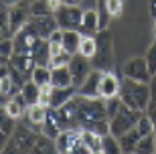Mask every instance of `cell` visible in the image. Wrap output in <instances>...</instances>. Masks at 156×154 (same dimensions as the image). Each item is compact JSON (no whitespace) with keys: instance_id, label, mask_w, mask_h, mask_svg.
<instances>
[{"instance_id":"cell-1","label":"cell","mask_w":156,"mask_h":154,"mask_svg":"<svg viewBox=\"0 0 156 154\" xmlns=\"http://www.w3.org/2000/svg\"><path fill=\"white\" fill-rule=\"evenodd\" d=\"M150 83H144V81H136L130 79V77H124L120 85V99L126 106L134 109H140V112H146L148 103H150Z\"/></svg>"},{"instance_id":"cell-3","label":"cell","mask_w":156,"mask_h":154,"mask_svg":"<svg viewBox=\"0 0 156 154\" xmlns=\"http://www.w3.org/2000/svg\"><path fill=\"white\" fill-rule=\"evenodd\" d=\"M142 114H144V112L134 109V108H130V106H126V103L122 102L120 109H118L116 116L110 120V132L114 134V136H122V134H126L128 130L136 128V122H138V118Z\"/></svg>"},{"instance_id":"cell-16","label":"cell","mask_w":156,"mask_h":154,"mask_svg":"<svg viewBox=\"0 0 156 154\" xmlns=\"http://www.w3.org/2000/svg\"><path fill=\"white\" fill-rule=\"evenodd\" d=\"M51 85L53 87H69V85H73L69 65H63V67H51Z\"/></svg>"},{"instance_id":"cell-42","label":"cell","mask_w":156,"mask_h":154,"mask_svg":"<svg viewBox=\"0 0 156 154\" xmlns=\"http://www.w3.org/2000/svg\"><path fill=\"white\" fill-rule=\"evenodd\" d=\"M154 140H156V134H154Z\"/></svg>"},{"instance_id":"cell-8","label":"cell","mask_w":156,"mask_h":154,"mask_svg":"<svg viewBox=\"0 0 156 154\" xmlns=\"http://www.w3.org/2000/svg\"><path fill=\"white\" fill-rule=\"evenodd\" d=\"M91 59L83 57V55H79V53H75L73 57H71L69 61V71H71V81H73V87H79L83 81L87 79V75L91 73Z\"/></svg>"},{"instance_id":"cell-10","label":"cell","mask_w":156,"mask_h":154,"mask_svg":"<svg viewBox=\"0 0 156 154\" xmlns=\"http://www.w3.org/2000/svg\"><path fill=\"white\" fill-rule=\"evenodd\" d=\"M30 27L35 29V33L43 39H49L53 30L59 29L57 20H55V14H47V16H30L29 18Z\"/></svg>"},{"instance_id":"cell-11","label":"cell","mask_w":156,"mask_h":154,"mask_svg":"<svg viewBox=\"0 0 156 154\" xmlns=\"http://www.w3.org/2000/svg\"><path fill=\"white\" fill-rule=\"evenodd\" d=\"M120 85L122 79H118V75L114 71H101V81H99V95L101 97H114L120 95Z\"/></svg>"},{"instance_id":"cell-18","label":"cell","mask_w":156,"mask_h":154,"mask_svg":"<svg viewBox=\"0 0 156 154\" xmlns=\"http://www.w3.org/2000/svg\"><path fill=\"white\" fill-rule=\"evenodd\" d=\"M120 138V148H122V152H136V144H138V140H140V132L136 130V128H132V130H128L126 134H122V136H118Z\"/></svg>"},{"instance_id":"cell-31","label":"cell","mask_w":156,"mask_h":154,"mask_svg":"<svg viewBox=\"0 0 156 154\" xmlns=\"http://www.w3.org/2000/svg\"><path fill=\"white\" fill-rule=\"evenodd\" d=\"M104 102H105V114H108V120H112V118L116 116V112L120 109L122 99H120V95H114V97H104Z\"/></svg>"},{"instance_id":"cell-17","label":"cell","mask_w":156,"mask_h":154,"mask_svg":"<svg viewBox=\"0 0 156 154\" xmlns=\"http://www.w3.org/2000/svg\"><path fill=\"white\" fill-rule=\"evenodd\" d=\"M30 57L35 59L37 65H49L51 61V49H49V41L47 39H39L33 47V53H30Z\"/></svg>"},{"instance_id":"cell-20","label":"cell","mask_w":156,"mask_h":154,"mask_svg":"<svg viewBox=\"0 0 156 154\" xmlns=\"http://www.w3.org/2000/svg\"><path fill=\"white\" fill-rule=\"evenodd\" d=\"M79 41H81L79 30H63V51L69 55H75L79 51Z\"/></svg>"},{"instance_id":"cell-14","label":"cell","mask_w":156,"mask_h":154,"mask_svg":"<svg viewBox=\"0 0 156 154\" xmlns=\"http://www.w3.org/2000/svg\"><path fill=\"white\" fill-rule=\"evenodd\" d=\"M75 91H77V89L73 85H69V87H53V89H51V103H49V108L59 109L61 106H65L71 97L75 95Z\"/></svg>"},{"instance_id":"cell-22","label":"cell","mask_w":156,"mask_h":154,"mask_svg":"<svg viewBox=\"0 0 156 154\" xmlns=\"http://www.w3.org/2000/svg\"><path fill=\"white\" fill-rule=\"evenodd\" d=\"M30 81H35L39 87L51 85V67L49 65H35L33 73H30Z\"/></svg>"},{"instance_id":"cell-5","label":"cell","mask_w":156,"mask_h":154,"mask_svg":"<svg viewBox=\"0 0 156 154\" xmlns=\"http://www.w3.org/2000/svg\"><path fill=\"white\" fill-rule=\"evenodd\" d=\"M53 14H55V20H57L59 29H63V30H79L81 16H83L81 6L63 4L61 8H57V10L53 12Z\"/></svg>"},{"instance_id":"cell-21","label":"cell","mask_w":156,"mask_h":154,"mask_svg":"<svg viewBox=\"0 0 156 154\" xmlns=\"http://www.w3.org/2000/svg\"><path fill=\"white\" fill-rule=\"evenodd\" d=\"M81 140L87 144V148H89L91 154H101L104 152V150H101V136H99V134L81 128Z\"/></svg>"},{"instance_id":"cell-41","label":"cell","mask_w":156,"mask_h":154,"mask_svg":"<svg viewBox=\"0 0 156 154\" xmlns=\"http://www.w3.org/2000/svg\"><path fill=\"white\" fill-rule=\"evenodd\" d=\"M29 2H37V0H29Z\"/></svg>"},{"instance_id":"cell-40","label":"cell","mask_w":156,"mask_h":154,"mask_svg":"<svg viewBox=\"0 0 156 154\" xmlns=\"http://www.w3.org/2000/svg\"><path fill=\"white\" fill-rule=\"evenodd\" d=\"M2 39H4V34H0V41H2Z\"/></svg>"},{"instance_id":"cell-26","label":"cell","mask_w":156,"mask_h":154,"mask_svg":"<svg viewBox=\"0 0 156 154\" xmlns=\"http://www.w3.org/2000/svg\"><path fill=\"white\" fill-rule=\"evenodd\" d=\"M101 150H104L105 154H118L122 152L120 148V138L114 136V134H105V136H101Z\"/></svg>"},{"instance_id":"cell-32","label":"cell","mask_w":156,"mask_h":154,"mask_svg":"<svg viewBox=\"0 0 156 154\" xmlns=\"http://www.w3.org/2000/svg\"><path fill=\"white\" fill-rule=\"evenodd\" d=\"M0 34L12 37L10 27H8V4H2V2H0Z\"/></svg>"},{"instance_id":"cell-19","label":"cell","mask_w":156,"mask_h":154,"mask_svg":"<svg viewBox=\"0 0 156 154\" xmlns=\"http://www.w3.org/2000/svg\"><path fill=\"white\" fill-rule=\"evenodd\" d=\"M98 51V37H93V34H81V41H79V55L87 59H93Z\"/></svg>"},{"instance_id":"cell-28","label":"cell","mask_w":156,"mask_h":154,"mask_svg":"<svg viewBox=\"0 0 156 154\" xmlns=\"http://www.w3.org/2000/svg\"><path fill=\"white\" fill-rule=\"evenodd\" d=\"M47 14H53V8L49 6L47 0L30 2V16H47Z\"/></svg>"},{"instance_id":"cell-25","label":"cell","mask_w":156,"mask_h":154,"mask_svg":"<svg viewBox=\"0 0 156 154\" xmlns=\"http://www.w3.org/2000/svg\"><path fill=\"white\" fill-rule=\"evenodd\" d=\"M20 91H23L24 99H27V103H39V91H41V87L37 85L35 81H24V85L20 87Z\"/></svg>"},{"instance_id":"cell-4","label":"cell","mask_w":156,"mask_h":154,"mask_svg":"<svg viewBox=\"0 0 156 154\" xmlns=\"http://www.w3.org/2000/svg\"><path fill=\"white\" fill-rule=\"evenodd\" d=\"M112 61H114V41H112V34L108 30H99L98 34V51L91 59L93 69H99V71H108L112 67Z\"/></svg>"},{"instance_id":"cell-12","label":"cell","mask_w":156,"mask_h":154,"mask_svg":"<svg viewBox=\"0 0 156 154\" xmlns=\"http://www.w3.org/2000/svg\"><path fill=\"white\" fill-rule=\"evenodd\" d=\"M99 81H101V71L99 69H91L87 79L77 87V93L85 95V97H101L99 95Z\"/></svg>"},{"instance_id":"cell-38","label":"cell","mask_w":156,"mask_h":154,"mask_svg":"<svg viewBox=\"0 0 156 154\" xmlns=\"http://www.w3.org/2000/svg\"><path fill=\"white\" fill-rule=\"evenodd\" d=\"M65 4H73V6H79L81 2H83V0H63Z\"/></svg>"},{"instance_id":"cell-15","label":"cell","mask_w":156,"mask_h":154,"mask_svg":"<svg viewBox=\"0 0 156 154\" xmlns=\"http://www.w3.org/2000/svg\"><path fill=\"white\" fill-rule=\"evenodd\" d=\"M98 8H87L83 10V16H81V24H79V33L81 34H95L99 33L98 29Z\"/></svg>"},{"instance_id":"cell-37","label":"cell","mask_w":156,"mask_h":154,"mask_svg":"<svg viewBox=\"0 0 156 154\" xmlns=\"http://www.w3.org/2000/svg\"><path fill=\"white\" fill-rule=\"evenodd\" d=\"M150 14L156 18V0H150Z\"/></svg>"},{"instance_id":"cell-34","label":"cell","mask_w":156,"mask_h":154,"mask_svg":"<svg viewBox=\"0 0 156 154\" xmlns=\"http://www.w3.org/2000/svg\"><path fill=\"white\" fill-rule=\"evenodd\" d=\"M71 57H73V55L61 51L59 55H53V57H51V61H49V67H63V65H69Z\"/></svg>"},{"instance_id":"cell-29","label":"cell","mask_w":156,"mask_h":154,"mask_svg":"<svg viewBox=\"0 0 156 154\" xmlns=\"http://www.w3.org/2000/svg\"><path fill=\"white\" fill-rule=\"evenodd\" d=\"M136 130L140 132V136H148V134H154V126H152V120L146 116V112L138 118V122H136Z\"/></svg>"},{"instance_id":"cell-36","label":"cell","mask_w":156,"mask_h":154,"mask_svg":"<svg viewBox=\"0 0 156 154\" xmlns=\"http://www.w3.org/2000/svg\"><path fill=\"white\" fill-rule=\"evenodd\" d=\"M47 2H49V6H51V8H53V12L57 10V8H61V6L65 4L63 0H47Z\"/></svg>"},{"instance_id":"cell-33","label":"cell","mask_w":156,"mask_h":154,"mask_svg":"<svg viewBox=\"0 0 156 154\" xmlns=\"http://www.w3.org/2000/svg\"><path fill=\"white\" fill-rule=\"evenodd\" d=\"M144 59H146V65H148V69H150V73L156 75V41L146 49Z\"/></svg>"},{"instance_id":"cell-39","label":"cell","mask_w":156,"mask_h":154,"mask_svg":"<svg viewBox=\"0 0 156 154\" xmlns=\"http://www.w3.org/2000/svg\"><path fill=\"white\" fill-rule=\"evenodd\" d=\"M154 37H156V20H154Z\"/></svg>"},{"instance_id":"cell-35","label":"cell","mask_w":156,"mask_h":154,"mask_svg":"<svg viewBox=\"0 0 156 154\" xmlns=\"http://www.w3.org/2000/svg\"><path fill=\"white\" fill-rule=\"evenodd\" d=\"M146 116L152 120V126H154V130H156V102H154V99H150V103H148V108H146Z\"/></svg>"},{"instance_id":"cell-9","label":"cell","mask_w":156,"mask_h":154,"mask_svg":"<svg viewBox=\"0 0 156 154\" xmlns=\"http://www.w3.org/2000/svg\"><path fill=\"white\" fill-rule=\"evenodd\" d=\"M37 138H39L37 130H29L27 126L16 124V128H14V132H12L10 140L18 146L20 152H33V148H35V144H37Z\"/></svg>"},{"instance_id":"cell-7","label":"cell","mask_w":156,"mask_h":154,"mask_svg":"<svg viewBox=\"0 0 156 154\" xmlns=\"http://www.w3.org/2000/svg\"><path fill=\"white\" fill-rule=\"evenodd\" d=\"M122 73H124V77H130V79H136V81H144V83L152 81V73L148 69V65H146L144 57L128 59L124 63V67H122Z\"/></svg>"},{"instance_id":"cell-24","label":"cell","mask_w":156,"mask_h":154,"mask_svg":"<svg viewBox=\"0 0 156 154\" xmlns=\"http://www.w3.org/2000/svg\"><path fill=\"white\" fill-rule=\"evenodd\" d=\"M156 134V132H154ZM154 134H148V136H140L138 144H136V154H152L156 152V140Z\"/></svg>"},{"instance_id":"cell-27","label":"cell","mask_w":156,"mask_h":154,"mask_svg":"<svg viewBox=\"0 0 156 154\" xmlns=\"http://www.w3.org/2000/svg\"><path fill=\"white\" fill-rule=\"evenodd\" d=\"M12 55H14V41L12 37H4L0 41V63H8Z\"/></svg>"},{"instance_id":"cell-13","label":"cell","mask_w":156,"mask_h":154,"mask_svg":"<svg viewBox=\"0 0 156 154\" xmlns=\"http://www.w3.org/2000/svg\"><path fill=\"white\" fill-rule=\"evenodd\" d=\"M24 114H27V120H29V124L33 126L37 132H39L41 128H43V124H45V120H47L49 106H43V103H30Z\"/></svg>"},{"instance_id":"cell-23","label":"cell","mask_w":156,"mask_h":154,"mask_svg":"<svg viewBox=\"0 0 156 154\" xmlns=\"http://www.w3.org/2000/svg\"><path fill=\"white\" fill-rule=\"evenodd\" d=\"M33 152H39V154H53V152H57V144H55V140H53V138L45 136V134H39Z\"/></svg>"},{"instance_id":"cell-6","label":"cell","mask_w":156,"mask_h":154,"mask_svg":"<svg viewBox=\"0 0 156 154\" xmlns=\"http://www.w3.org/2000/svg\"><path fill=\"white\" fill-rule=\"evenodd\" d=\"M30 18V2L29 0H16L14 4H8V27L10 34L18 33Z\"/></svg>"},{"instance_id":"cell-30","label":"cell","mask_w":156,"mask_h":154,"mask_svg":"<svg viewBox=\"0 0 156 154\" xmlns=\"http://www.w3.org/2000/svg\"><path fill=\"white\" fill-rule=\"evenodd\" d=\"M104 4H105V10H108V14L112 18L122 16V12H124V0H104Z\"/></svg>"},{"instance_id":"cell-2","label":"cell","mask_w":156,"mask_h":154,"mask_svg":"<svg viewBox=\"0 0 156 154\" xmlns=\"http://www.w3.org/2000/svg\"><path fill=\"white\" fill-rule=\"evenodd\" d=\"M108 120L105 114V102L104 97H85L77 93V112H75V122L79 128L95 124V122Z\"/></svg>"}]
</instances>
